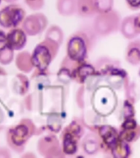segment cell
Returning <instances> with one entry per match:
<instances>
[{"label": "cell", "mask_w": 140, "mask_h": 158, "mask_svg": "<svg viewBox=\"0 0 140 158\" xmlns=\"http://www.w3.org/2000/svg\"><path fill=\"white\" fill-rule=\"evenodd\" d=\"M36 127L30 118H22L19 123L12 126L7 132V144L12 150L22 152L27 142L36 134Z\"/></svg>", "instance_id": "1"}, {"label": "cell", "mask_w": 140, "mask_h": 158, "mask_svg": "<svg viewBox=\"0 0 140 158\" xmlns=\"http://www.w3.org/2000/svg\"><path fill=\"white\" fill-rule=\"evenodd\" d=\"M85 133V125L82 118H74L64 128L60 134L63 152L65 156H74L79 149L80 141Z\"/></svg>", "instance_id": "2"}, {"label": "cell", "mask_w": 140, "mask_h": 158, "mask_svg": "<svg viewBox=\"0 0 140 158\" xmlns=\"http://www.w3.org/2000/svg\"><path fill=\"white\" fill-rule=\"evenodd\" d=\"M91 44V38L87 32L84 31L74 32L67 41L66 56L78 64L86 62Z\"/></svg>", "instance_id": "3"}, {"label": "cell", "mask_w": 140, "mask_h": 158, "mask_svg": "<svg viewBox=\"0 0 140 158\" xmlns=\"http://www.w3.org/2000/svg\"><path fill=\"white\" fill-rule=\"evenodd\" d=\"M59 45L54 40L45 38L33 49L32 54V63L36 70L47 71L49 65L56 58Z\"/></svg>", "instance_id": "4"}, {"label": "cell", "mask_w": 140, "mask_h": 158, "mask_svg": "<svg viewBox=\"0 0 140 158\" xmlns=\"http://www.w3.org/2000/svg\"><path fill=\"white\" fill-rule=\"evenodd\" d=\"M121 15L115 10L96 14L93 22V31L99 36H107L121 28Z\"/></svg>", "instance_id": "5"}, {"label": "cell", "mask_w": 140, "mask_h": 158, "mask_svg": "<svg viewBox=\"0 0 140 158\" xmlns=\"http://www.w3.org/2000/svg\"><path fill=\"white\" fill-rule=\"evenodd\" d=\"M26 18V11L19 4L10 3L0 10V26L3 28H16Z\"/></svg>", "instance_id": "6"}, {"label": "cell", "mask_w": 140, "mask_h": 158, "mask_svg": "<svg viewBox=\"0 0 140 158\" xmlns=\"http://www.w3.org/2000/svg\"><path fill=\"white\" fill-rule=\"evenodd\" d=\"M37 150L42 156L46 158L64 157L61 142L53 133H49L39 139L37 143Z\"/></svg>", "instance_id": "7"}, {"label": "cell", "mask_w": 140, "mask_h": 158, "mask_svg": "<svg viewBox=\"0 0 140 158\" xmlns=\"http://www.w3.org/2000/svg\"><path fill=\"white\" fill-rule=\"evenodd\" d=\"M96 133L101 139V151L111 154L112 148L121 139L119 129L110 124H101L97 128Z\"/></svg>", "instance_id": "8"}, {"label": "cell", "mask_w": 140, "mask_h": 158, "mask_svg": "<svg viewBox=\"0 0 140 158\" xmlns=\"http://www.w3.org/2000/svg\"><path fill=\"white\" fill-rule=\"evenodd\" d=\"M48 26V18L40 12L33 13L26 17L22 24V28L28 35H37L41 34Z\"/></svg>", "instance_id": "9"}, {"label": "cell", "mask_w": 140, "mask_h": 158, "mask_svg": "<svg viewBox=\"0 0 140 158\" xmlns=\"http://www.w3.org/2000/svg\"><path fill=\"white\" fill-rule=\"evenodd\" d=\"M119 131L121 139L131 144L140 138V124L136 120L135 117L122 121Z\"/></svg>", "instance_id": "10"}, {"label": "cell", "mask_w": 140, "mask_h": 158, "mask_svg": "<svg viewBox=\"0 0 140 158\" xmlns=\"http://www.w3.org/2000/svg\"><path fill=\"white\" fill-rule=\"evenodd\" d=\"M107 83L115 89H121L123 86H125L129 81L127 72L121 68V66H116L102 76Z\"/></svg>", "instance_id": "11"}, {"label": "cell", "mask_w": 140, "mask_h": 158, "mask_svg": "<svg viewBox=\"0 0 140 158\" xmlns=\"http://www.w3.org/2000/svg\"><path fill=\"white\" fill-rule=\"evenodd\" d=\"M98 74L95 65L83 62L78 64L73 72V80L81 85H84L87 83V81L91 80V77Z\"/></svg>", "instance_id": "12"}, {"label": "cell", "mask_w": 140, "mask_h": 158, "mask_svg": "<svg viewBox=\"0 0 140 158\" xmlns=\"http://www.w3.org/2000/svg\"><path fill=\"white\" fill-rule=\"evenodd\" d=\"M82 150L87 155H95L101 151V139L98 133L94 131L87 133L81 141Z\"/></svg>", "instance_id": "13"}, {"label": "cell", "mask_w": 140, "mask_h": 158, "mask_svg": "<svg viewBox=\"0 0 140 158\" xmlns=\"http://www.w3.org/2000/svg\"><path fill=\"white\" fill-rule=\"evenodd\" d=\"M7 47L13 50H21L26 46L27 34L22 28H12L7 35Z\"/></svg>", "instance_id": "14"}, {"label": "cell", "mask_w": 140, "mask_h": 158, "mask_svg": "<svg viewBox=\"0 0 140 158\" xmlns=\"http://www.w3.org/2000/svg\"><path fill=\"white\" fill-rule=\"evenodd\" d=\"M125 60L133 66L140 64V40H131L126 47Z\"/></svg>", "instance_id": "15"}, {"label": "cell", "mask_w": 140, "mask_h": 158, "mask_svg": "<svg viewBox=\"0 0 140 158\" xmlns=\"http://www.w3.org/2000/svg\"><path fill=\"white\" fill-rule=\"evenodd\" d=\"M77 14L84 18L97 14L96 0H77Z\"/></svg>", "instance_id": "16"}, {"label": "cell", "mask_w": 140, "mask_h": 158, "mask_svg": "<svg viewBox=\"0 0 140 158\" xmlns=\"http://www.w3.org/2000/svg\"><path fill=\"white\" fill-rule=\"evenodd\" d=\"M121 32L125 39L134 40L138 35L134 23V16H129L121 21Z\"/></svg>", "instance_id": "17"}, {"label": "cell", "mask_w": 140, "mask_h": 158, "mask_svg": "<svg viewBox=\"0 0 140 158\" xmlns=\"http://www.w3.org/2000/svg\"><path fill=\"white\" fill-rule=\"evenodd\" d=\"M132 152L131 143L120 139L112 148L110 155L115 158H128L131 156Z\"/></svg>", "instance_id": "18"}, {"label": "cell", "mask_w": 140, "mask_h": 158, "mask_svg": "<svg viewBox=\"0 0 140 158\" xmlns=\"http://www.w3.org/2000/svg\"><path fill=\"white\" fill-rule=\"evenodd\" d=\"M56 9L61 16H73L77 13V0H57Z\"/></svg>", "instance_id": "19"}, {"label": "cell", "mask_w": 140, "mask_h": 158, "mask_svg": "<svg viewBox=\"0 0 140 158\" xmlns=\"http://www.w3.org/2000/svg\"><path fill=\"white\" fill-rule=\"evenodd\" d=\"M16 65L20 71L23 73H30L34 69V64L32 63V54L29 52H21L16 59Z\"/></svg>", "instance_id": "20"}, {"label": "cell", "mask_w": 140, "mask_h": 158, "mask_svg": "<svg viewBox=\"0 0 140 158\" xmlns=\"http://www.w3.org/2000/svg\"><path fill=\"white\" fill-rule=\"evenodd\" d=\"M116 66H121V63L117 61L116 59H111L108 57H102L98 59V60L96 62L95 67L97 73H98L101 77H102L106 72L111 70Z\"/></svg>", "instance_id": "21"}, {"label": "cell", "mask_w": 140, "mask_h": 158, "mask_svg": "<svg viewBox=\"0 0 140 158\" xmlns=\"http://www.w3.org/2000/svg\"><path fill=\"white\" fill-rule=\"evenodd\" d=\"M45 38L54 40L58 43L59 45H61L63 40H64V32L59 26L52 25L51 27H49L47 30Z\"/></svg>", "instance_id": "22"}, {"label": "cell", "mask_w": 140, "mask_h": 158, "mask_svg": "<svg viewBox=\"0 0 140 158\" xmlns=\"http://www.w3.org/2000/svg\"><path fill=\"white\" fill-rule=\"evenodd\" d=\"M134 104L132 103L131 101L125 99L124 101L122 106L120 110V117L121 120L123 121L126 118H132L135 116V108H134Z\"/></svg>", "instance_id": "23"}, {"label": "cell", "mask_w": 140, "mask_h": 158, "mask_svg": "<svg viewBox=\"0 0 140 158\" xmlns=\"http://www.w3.org/2000/svg\"><path fill=\"white\" fill-rule=\"evenodd\" d=\"M125 87L126 99L134 104L139 97V92L137 89V85L134 82L128 81Z\"/></svg>", "instance_id": "24"}, {"label": "cell", "mask_w": 140, "mask_h": 158, "mask_svg": "<svg viewBox=\"0 0 140 158\" xmlns=\"http://www.w3.org/2000/svg\"><path fill=\"white\" fill-rule=\"evenodd\" d=\"M96 4L97 14L107 12L113 10L114 0H96Z\"/></svg>", "instance_id": "25"}, {"label": "cell", "mask_w": 140, "mask_h": 158, "mask_svg": "<svg viewBox=\"0 0 140 158\" xmlns=\"http://www.w3.org/2000/svg\"><path fill=\"white\" fill-rule=\"evenodd\" d=\"M13 49L7 47L0 52V64L2 65L9 64L13 59Z\"/></svg>", "instance_id": "26"}, {"label": "cell", "mask_w": 140, "mask_h": 158, "mask_svg": "<svg viewBox=\"0 0 140 158\" xmlns=\"http://www.w3.org/2000/svg\"><path fill=\"white\" fill-rule=\"evenodd\" d=\"M24 2L27 7L33 11L41 9L45 5V0H24Z\"/></svg>", "instance_id": "27"}, {"label": "cell", "mask_w": 140, "mask_h": 158, "mask_svg": "<svg viewBox=\"0 0 140 158\" xmlns=\"http://www.w3.org/2000/svg\"><path fill=\"white\" fill-rule=\"evenodd\" d=\"M128 8L132 11L140 10V0H125Z\"/></svg>", "instance_id": "28"}, {"label": "cell", "mask_w": 140, "mask_h": 158, "mask_svg": "<svg viewBox=\"0 0 140 158\" xmlns=\"http://www.w3.org/2000/svg\"><path fill=\"white\" fill-rule=\"evenodd\" d=\"M7 47V35L5 34L4 31L0 30V52L3 50L5 48Z\"/></svg>", "instance_id": "29"}, {"label": "cell", "mask_w": 140, "mask_h": 158, "mask_svg": "<svg viewBox=\"0 0 140 158\" xmlns=\"http://www.w3.org/2000/svg\"><path fill=\"white\" fill-rule=\"evenodd\" d=\"M134 23H135L138 35H140V13L138 15H134Z\"/></svg>", "instance_id": "30"}, {"label": "cell", "mask_w": 140, "mask_h": 158, "mask_svg": "<svg viewBox=\"0 0 140 158\" xmlns=\"http://www.w3.org/2000/svg\"><path fill=\"white\" fill-rule=\"evenodd\" d=\"M3 1L6 2H8V3H13V2L17 1V0H3Z\"/></svg>", "instance_id": "31"}, {"label": "cell", "mask_w": 140, "mask_h": 158, "mask_svg": "<svg viewBox=\"0 0 140 158\" xmlns=\"http://www.w3.org/2000/svg\"><path fill=\"white\" fill-rule=\"evenodd\" d=\"M1 2H2V0H0V3H1Z\"/></svg>", "instance_id": "32"}]
</instances>
